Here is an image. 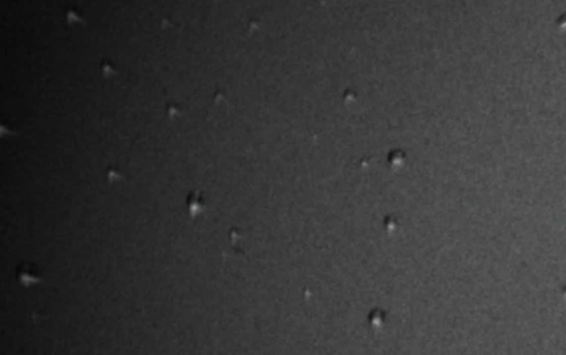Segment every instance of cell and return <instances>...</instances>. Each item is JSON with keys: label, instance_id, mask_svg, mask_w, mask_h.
I'll return each mask as SVG.
<instances>
[{"label": "cell", "instance_id": "cell-1", "mask_svg": "<svg viewBox=\"0 0 566 355\" xmlns=\"http://www.w3.org/2000/svg\"><path fill=\"white\" fill-rule=\"evenodd\" d=\"M17 276H19V279L27 285H30L33 282H38L40 280L38 272L33 269L32 264H22V266L17 267Z\"/></svg>", "mask_w": 566, "mask_h": 355}, {"label": "cell", "instance_id": "cell-3", "mask_svg": "<svg viewBox=\"0 0 566 355\" xmlns=\"http://www.w3.org/2000/svg\"><path fill=\"white\" fill-rule=\"evenodd\" d=\"M101 68H103V72L106 73V77L110 75V73H118V70H117V68H113V65L110 64V62H103V67Z\"/></svg>", "mask_w": 566, "mask_h": 355}, {"label": "cell", "instance_id": "cell-2", "mask_svg": "<svg viewBox=\"0 0 566 355\" xmlns=\"http://www.w3.org/2000/svg\"><path fill=\"white\" fill-rule=\"evenodd\" d=\"M188 209H190L191 214H196L198 211L203 209V198L198 196V194H191L188 198Z\"/></svg>", "mask_w": 566, "mask_h": 355}]
</instances>
